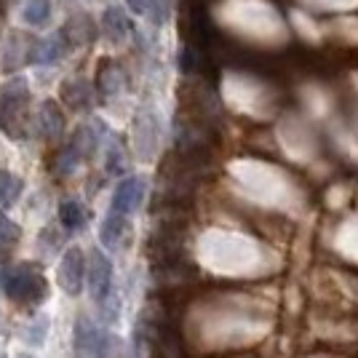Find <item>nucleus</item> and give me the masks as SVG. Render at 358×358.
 Masks as SVG:
<instances>
[{"instance_id":"nucleus-6","label":"nucleus","mask_w":358,"mask_h":358,"mask_svg":"<svg viewBox=\"0 0 358 358\" xmlns=\"http://www.w3.org/2000/svg\"><path fill=\"white\" fill-rule=\"evenodd\" d=\"M99 345H102V334L86 315H80L75 324V358H96Z\"/></svg>"},{"instance_id":"nucleus-13","label":"nucleus","mask_w":358,"mask_h":358,"mask_svg":"<svg viewBox=\"0 0 358 358\" xmlns=\"http://www.w3.org/2000/svg\"><path fill=\"white\" fill-rule=\"evenodd\" d=\"M96 358H126V348H123V340L118 337H102V345H99V353Z\"/></svg>"},{"instance_id":"nucleus-4","label":"nucleus","mask_w":358,"mask_h":358,"mask_svg":"<svg viewBox=\"0 0 358 358\" xmlns=\"http://www.w3.org/2000/svg\"><path fill=\"white\" fill-rule=\"evenodd\" d=\"M83 281H86V259H83V252L80 249L64 252L59 265V286L67 294L75 297V294H80Z\"/></svg>"},{"instance_id":"nucleus-9","label":"nucleus","mask_w":358,"mask_h":358,"mask_svg":"<svg viewBox=\"0 0 358 358\" xmlns=\"http://www.w3.org/2000/svg\"><path fill=\"white\" fill-rule=\"evenodd\" d=\"M16 241H19V227L0 214V268H3L6 257L11 254V249L16 246Z\"/></svg>"},{"instance_id":"nucleus-10","label":"nucleus","mask_w":358,"mask_h":358,"mask_svg":"<svg viewBox=\"0 0 358 358\" xmlns=\"http://www.w3.org/2000/svg\"><path fill=\"white\" fill-rule=\"evenodd\" d=\"M41 129H43L45 136H59L62 129H64V120H62V113L57 110V105L45 102L43 110H41Z\"/></svg>"},{"instance_id":"nucleus-15","label":"nucleus","mask_w":358,"mask_h":358,"mask_svg":"<svg viewBox=\"0 0 358 358\" xmlns=\"http://www.w3.org/2000/svg\"><path fill=\"white\" fill-rule=\"evenodd\" d=\"M16 358H35V356H32V353H19Z\"/></svg>"},{"instance_id":"nucleus-7","label":"nucleus","mask_w":358,"mask_h":358,"mask_svg":"<svg viewBox=\"0 0 358 358\" xmlns=\"http://www.w3.org/2000/svg\"><path fill=\"white\" fill-rule=\"evenodd\" d=\"M123 233H126V217H120L115 211H107L105 222H102V243L110 246V249H115L123 238Z\"/></svg>"},{"instance_id":"nucleus-2","label":"nucleus","mask_w":358,"mask_h":358,"mask_svg":"<svg viewBox=\"0 0 358 358\" xmlns=\"http://www.w3.org/2000/svg\"><path fill=\"white\" fill-rule=\"evenodd\" d=\"M3 289L14 302L38 305L45 297V278L30 265H19V268L8 270V275L3 278Z\"/></svg>"},{"instance_id":"nucleus-8","label":"nucleus","mask_w":358,"mask_h":358,"mask_svg":"<svg viewBox=\"0 0 358 358\" xmlns=\"http://www.w3.org/2000/svg\"><path fill=\"white\" fill-rule=\"evenodd\" d=\"M59 220L64 224V230H70V233H78L83 222H86V214H83V206L73 201V198H67L64 203L59 206Z\"/></svg>"},{"instance_id":"nucleus-1","label":"nucleus","mask_w":358,"mask_h":358,"mask_svg":"<svg viewBox=\"0 0 358 358\" xmlns=\"http://www.w3.org/2000/svg\"><path fill=\"white\" fill-rule=\"evenodd\" d=\"M27 126V89L22 80H14L0 94V129L11 139H24Z\"/></svg>"},{"instance_id":"nucleus-3","label":"nucleus","mask_w":358,"mask_h":358,"mask_svg":"<svg viewBox=\"0 0 358 358\" xmlns=\"http://www.w3.org/2000/svg\"><path fill=\"white\" fill-rule=\"evenodd\" d=\"M86 281H89L91 299L99 305L113 294V265L99 249H94L86 265Z\"/></svg>"},{"instance_id":"nucleus-12","label":"nucleus","mask_w":358,"mask_h":358,"mask_svg":"<svg viewBox=\"0 0 358 358\" xmlns=\"http://www.w3.org/2000/svg\"><path fill=\"white\" fill-rule=\"evenodd\" d=\"M51 14V3L48 0H27V8H24V19L30 22V24H43L45 19Z\"/></svg>"},{"instance_id":"nucleus-5","label":"nucleus","mask_w":358,"mask_h":358,"mask_svg":"<svg viewBox=\"0 0 358 358\" xmlns=\"http://www.w3.org/2000/svg\"><path fill=\"white\" fill-rule=\"evenodd\" d=\"M142 198H145V179L142 177L120 179L118 187H115V195H113V203H110V211H115V214L129 220V214L142 203Z\"/></svg>"},{"instance_id":"nucleus-11","label":"nucleus","mask_w":358,"mask_h":358,"mask_svg":"<svg viewBox=\"0 0 358 358\" xmlns=\"http://www.w3.org/2000/svg\"><path fill=\"white\" fill-rule=\"evenodd\" d=\"M22 193V182L8 174V171H0V203L3 206H11L16 198Z\"/></svg>"},{"instance_id":"nucleus-14","label":"nucleus","mask_w":358,"mask_h":358,"mask_svg":"<svg viewBox=\"0 0 358 358\" xmlns=\"http://www.w3.org/2000/svg\"><path fill=\"white\" fill-rule=\"evenodd\" d=\"M126 3H129V8L136 11V14H145V11H148V6H150V0H126Z\"/></svg>"}]
</instances>
